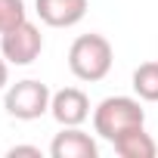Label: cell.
Segmentation results:
<instances>
[{"mask_svg":"<svg viewBox=\"0 0 158 158\" xmlns=\"http://www.w3.org/2000/svg\"><path fill=\"white\" fill-rule=\"evenodd\" d=\"M112 62H115V50L102 34H81L68 47V68L77 81H87V84L102 81L112 71Z\"/></svg>","mask_w":158,"mask_h":158,"instance_id":"cell-1","label":"cell"},{"mask_svg":"<svg viewBox=\"0 0 158 158\" xmlns=\"http://www.w3.org/2000/svg\"><path fill=\"white\" fill-rule=\"evenodd\" d=\"M143 124H146V109L139 96H106L93 109V130L99 139H109V143H115L121 133Z\"/></svg>","mask_w":158,"mask_h":158,"instance_id":"cell-2","label":"cell"},{"mask_svg":"<svg viewBox=\"0 0 158 158\" xmlns=\"http://www.w3.org/2000/svg\"><path fill=\"white\" fill-rule=\"evenodd\" d=\"M50 87L44 81H34V77H25V81H16L6 87L3 93V109L10 118L16 121H37L50 112Z\"/></svg>","mask_w":158,"mask_h":158,"instance_id":"cell-3","label":"cell"},{"mask_svg":"<svg viewBox=\"0 0 158 158\" xmlns=\"http://www.w3.org/2000/svg\"><path fill=\"white\" fill-rule=\"evenodd\" d=\"M40 50H44V34L28 19L22 25H16V28L0 34V53L6 56L10 65H31L40 56Z\"/></svg>","mask_w":158,"mask_h":158,"instance_id":"cell-4","label":"cell"},{"mask_svg":"<svg viewBox=\"0 0 158 158\" xmlns=\"http://www.w3.org/2000/svg\"><path fill=\"white\" fill-rule=\"evenodd\" d=\"M50 115L59 127H81L90 118V99L77 87H62L50 99Z\"/></svg>","mask_w":158,"mask_h":158,"instance_id":"cell-5","label":"cell"},{"mask_svg":"<svg viewBox=\"0 0 158 158\" xmlns=\"http://www.w3.org/2000/svg\"><path fill=\"white\" fill-rule=\"evenodd\" d=\"M90 10V0H34V13L50 28H71Z\"/></svg>","mask_w":158,"mask_h":158,"instance_id":"cell-6","label":"cell"},{"mask_svg":"<svg viewBox=\"0 0 158 158\" xmlns=\"http://www.w3.org/2000/svg\"><path fill=\"white\" fill-rule=\"evenodd\" d=\"M50 155L53 158H96L99 146L81 127H62L50 143Z\"/></svg>","mask_w":158,"mask_h":158,"instance_id":"cell-7","label":"cell"},{"mask_svg":"<svg viewBox=\"0 0 158 158\" xmlns=\"http://www.w3.org/2000/svg\"><path fill=\"white\" fill-rule=\"evenodd\" d=\"M112 146H115V152H118L121 158H155V155H158L155 139L146 133V124H143V127H133V130H127V133H121Z\"/></svg>","mask_w":158,"mask_h":158,"instance_id":"cell-8","label":"cell"},{"mask_svg":"<svg viewBox=\"0 0 158 158\" xmlns=\"http://www.w3.org/2000/svg\"><path fill=\"white\" fill-rule=\"evenodd\" d=\"M133 93L143 102H158V62H139L133 68Z\"/></svg>","mask_w":158,"mask_h":158,"instance_id":"cell-9","label":"cell"},{"mask_svg":"<svg viewBox=\"0 0 158 158\" xmlns=\"http://www.w3.org/2000/svg\"><path fill=\"white\" fill-rule=\"evenodd\" d=\"M28 19V10H25V0H0V34L22 25Z\"/></svg>","mask_w":158,"mask_h":158,"instance_id":"cell-10","label":"cell"},{"mask_svg":"<svg viewBox=\"0 0 158 158\" xmlns=\"http://www.w3.org/2000/svg\"><path fill=\"white\" fill-rule=\"evenodd\" d=\"M6 155H10V158H16V155H31V158H40V149H37V146H13Z\"/></svg>","mask_w":158,"mask_h":158,"instance_id":"cell-11","label":"cell"},{"mask_svg":"<svg viewBox=\"0 0 158 158\" xmlns=\"http://www.w3.org/2000/svg\"><path fill=\"white\" fill-rule=\"evenodd\" d=\"M6 84H10V62L0 53V90H6Z\"/></svg>","mask_w":158,"mask_h":158,"instance_id":"cell-12","label":"cell"}]
</instances>
